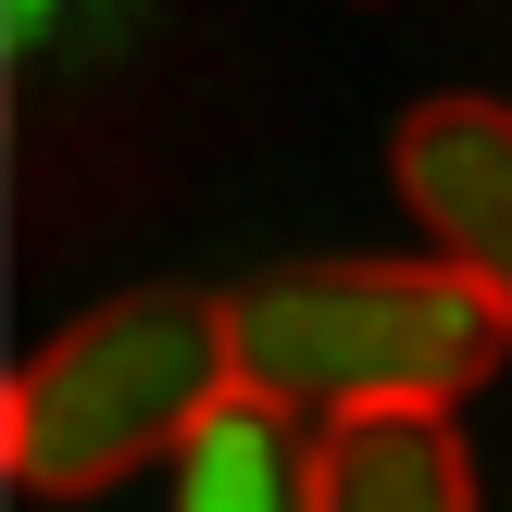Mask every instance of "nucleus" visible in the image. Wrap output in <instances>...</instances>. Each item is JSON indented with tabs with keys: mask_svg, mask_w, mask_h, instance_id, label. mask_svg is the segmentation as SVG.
Wrapping results in <instances>:
<instances>
[{
	"mask_svg": "<svg viewBox=\"0 0 512 512\" xmlns=\"http://www.w3.org/2000/svg\"><path fill=\"white\" fill-rule=\"evenodd\" d=\"M238 400L288 413L300 438L338 413H450L512 350L500 300L463 263H275L225 300Z\"/></svg>",
	"mask_w": 512,
	"mask_h": 512,
	"instance_id": "nucleus-1",
	"label": "nucleus"
},
{
	"mask_svg": "<svg viewBox=\"0 0 512 512\" xmlns=\"http://www.w3.org/2000/svg\"><path fill=\"white\" fill-rule=\"evenodd\" d=\"M238 400V325L200 288H125L88 300L50 350H25L0 400V475L25 500H100L138 463L188 450Z\"/></svg>",
	"mask_w": 512,
	"mask_h": 512,
	"instance_id": "nucleus-2",
	"label": "nucleus"
},
{
	"mask_svg": "<svg viewBox=\"0 0 512 512\" xmlns=\"http://www.w3.org/2000/svg\"><path fill=\"white\" fill-rule=\"evenodd\" d=\"M388 188L438 263H463L512 325V100H413L388 138Z\"/></svg>",
	"mask_w": 512,
	"mask_h": 512,
	"instance_id": "nucleus-3",
	"label": "nucleus"
},
{
	"mask_svg": "<svg viewBox=\"0 0 512 512\" xmlns=\"http://www.w3.org/2000/svg\"><path fill=\"white\" fill-rule=\"evenodd\" d=\"M300 512H475L450 413H338L300 438Z\"/></svg>",
	"mask_w": 512,
	"mask_h": 512,
	"instance_id": "nucleus-4",
	"label": "nucleus"
},
{
	"mask_svg": "<svg viewBox=\"0 0 512 512\" xmlns=\"http://www.w3.org/2000/svg\"><path fill=\"white\" fill-rule=\"evenodd\" d=\"M175 512H300V438L263 400H225L175 450Z\"/></svg>",
	"mask_w": 512,
	"mask_h": 512,
	"instance_id": "nucleus-5",
	"label": "nucleus"
}]
</instances>
